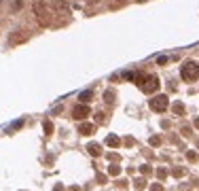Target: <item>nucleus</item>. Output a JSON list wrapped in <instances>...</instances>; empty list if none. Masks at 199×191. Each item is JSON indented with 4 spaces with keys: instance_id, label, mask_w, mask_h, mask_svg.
<instances>
[{
    "instance_id": "nucleus-26",
    "label": "nucleus",
    "mask_w": 199,
    "mask_h": 191,
    "mask_svg": "<svg viewBox=\"0 0 199 191\" xmlns=\"http://www.w3.org/2000/svg\"><path fill=\"white\" fill-rule=\"evenodd\" d=\"M53 191H66V189H64V185H55V187H53Z\"/></svg>"
},
{
    "instance_id": "nucleus-2",
    "label": "nucleus",
    "mask_w": 199,
    "mask_h": 191,
    "mask_svg": "<svg viewBox=\"0 0 199 191\" xmlns=\"http://www.w3.org/2000/svg\"><path fill=\"white\" fill-rule=\"evenodd\" d=\"M180 74H182V79H184L187 83L197 81V79H199V64H197V62H193V59L184 62L182 68H180Z\"/></svg>"
},
{
    "instance_id": "nucleus-12",
    "label": "nucleus",
    "mask_w": 199,
    "mask_h": 191,
    "mask_svg": "<svg viewBox=\"0 0 199 191\" xmlns=\"http://www.w3.org/2000/svg\"><path fill=\"white\" fill-rule=\"evenodd\" d=\"M21 125H23V119H19V121H15V123H11V125L6 128V132H9V134H13V132H17V130H19Z\"/></svg>"
},
{
    "instance_id": "nucleus-4",
    "label": "nucleus",
    "mask_w": 199,
    "mask_h": 191,
    "mask_svg": "<svg viewBox=\"0 0 199 191\" xmlns=\"http://www.w3.org/2000/svg\"><path fill=\"white\" fill-rule=\"evenodd\" d=\"M89 115H91V108H89L87 104H81V102H79V104L74 106V110H72V117H74L76 121H83V119H87Z\"/></svg>"
},
{
    "instance_id": "nucleus-5",
    "label": "nucleus",
    "mask_w": 199,
    "mask_h": 191,
    "mask_svg": "<svg viewBox=\"0 0 199 191\" xmlns=\"http://www.w3.org/2000/svg\"><path fill=\"white\" fill-rule=\"evenodd\" d=\"M23 41H28V32H13V34H9V43L11 45H19Z\"/></svg>"
},
{
    "instance_id": "nucleus-29",
    "label": "nucleus",
    "mask_w": 199,
    "mask_h": 191,
    "mask_svg": "<svg viewBox=\"0 0 199 191\" xmlns=\"http://www.w3.org/2000/svg\"><path fill=\"white\" fill-rule=\"evenodd\" d=\"M138 2H144V0H138Z\"/></svg>"
},
{
    "instance_id": "nucleus-7",
    "label": "nucleus",
    "mask_w": 199,
    "mask_h": 191,
    "mask_svg": "<svg viewBox=\"0 0 199 191\" xmlns=\"http://www.w3.org/2000/svg\"><path fill=\"white\" fill-rule=\"evenodd\" d=\"M93 130H96V125H91V123H81V125H79V132H81L83 136L93 134Z\"/></svg>"
},
{
    "instance_id": "nucleus-11",
    "label": "nucleus",
    "mask_w": 199,
    "mask_h": 191,
    "mask_svg": "<svg viewBox=\"0 0 199 191\" xmlns=\"http://www.w3.org/2000/svg\"><path fill=\"white\" fill-rule=\"evenodd\" d=\"M169 59H172V55H167V53H163V55H157V64H159V66H165V64H169Z\"/></svg>"
},
{
    "instance_id": "nucleus-23",
    "label": "nucleus",
    "mask_w": 199,
    "mask_h": 191,
    "mask_svg": "<svg viewBox=\"0 0 199 191\" xmlns=\"http://www.w3.org/2000/svg\"><path fill=\"white\" fill-rule=\"evenodd\" d=\"M150 191H163V187L159 183H155V185H150Z\"/></svg>"
},
{
    "instance_id": "nucleus-25",
    "label": "nucleus",
    "mask_w": 199,
    "mask_h": 191,
    "mask_svg": "<svg viewBox=\"0 0 199 191\" xmlns=\"http://www.w3.org/2000/svg\"><path fill=\"white\" fill-rule=\"evenodd\" d=\"M134 142H136V140H134L131 136H127V138H125V144H134Z\"/></svg>"
},
{
    "instance_id": "nucleus-20",
    "label": "nucleus",
    "mask_w": 199,
    "mask_h": 191,
    "mask_svg": "<svg viewBox=\"0 0 199 191\" xmlns=\"http://www.w3.org/2000/svg\"><path fill=\"white\" fill-rule=\"evenodd\" d=\"M150 144H152V146L161 144V138H159V136H152V138H150Z\"/></svg>"
},
{
    "instance_id": "nucleus-3",
    "label": "nucleus",
    "mask_w": 199,
    "mask_h": 191,
    "mask_svg": "<svg viewBox=\"0 0 199 191\" xmlns=\"http://www.w3.org/2000/svg\"><path fill=\"white\" fill-rule=\"evenodd\" d=\"M148 106L155 110V113H163V110L169 106V100H167V96H155V98L150 100Z\"/></svg>"
},
{
    "instance_id": "nucleus-24",
    "label": "nucleus",
    "mask_w": 199,
    "mask_h": 191,
    "mask_svg": "<svg viewBox=\"0 0 199 191\" xmlns=\"http://www.w3.org/2000/svg\"><path fill=\"white\" fill-rule=\"evenodd\" d=\"M108 159H110V161H119V155H117V153H108Z\"/></svg>"
},
{
    "instance_id": "nucleus-15",
    "label": "nucleus",
    "mask_w": 199,
    "mask_h": 191,
    "mask_svg": "<svg viewBox=\"0 0 199 191\" xmlns=\"http://www.w3.org/2000/svg\"><path fill=\"white\" fill-rule=\"evenodd\" d=\"M172 108H174V113H176V115H184V106H182L180 102H176Z\"/></svg>"
},
{
    "instance_id": "nucleus-10",
    "label": "nucleus",
    "mask_w": 199,
    "mask_h": 191,
    "mask_svg": "<svg viewBox=\"0 0 199 191\" xmlns=\"http://www.w3.org/2000/svg\"><path fill=\"white\" fill-rule=\"evenodd\" d=\"M114 100H117V92H114V89H106V92H104V102L114 104Z\"/></svg>"
},
{
    "instance_id": "nucleus-19",
    "label": "nucleus",
    "mask_w": 199,
    "mask_h": 191,
    "mask_svg": "<svg viewBox=\"0 0 199 191\" xmlns=\"http://www.w3.org/2000/svg\"><path fill=\"white\" fill-rule=\"evenodd\" d=\"M96 181H98L100 185H104V183H106V176H104V174H96Z\"/></svg>"
},
{
    "instance_id": "nucleus-9",
    "label": "nucleus",
    "mask_w": 199,
    "mask_h": 191,
    "mask_svg": "<svg viewBox=\"0 0 199 191\" xmlns=\"http://www.w3.org/2000/svg\"><path fill=\"white\" fill-rule=\"evenodd\" d=\"M87 151H89L91 155H96V157L102 155V146H100L98 142H89V144H87Z\"/></svg>"
},
{
    "instance_id": "nucleus-8",
    "label": "nucleus",
    "mask_w": 199,
    "mask_h": 191,
    "mask_svg": "<svg viewBox=\"0 0 199 191\" xmlns=\"http://www.w3.org/2000/svg\"><path fill=\"white\" fill-rule=\"evenodd\" d=\"M106 144H108V146H112V149H117V146L121 144V138H119V136H114V134H108V136H106Z\"/></svg>"
},
{
    "instance_id": "nucleus-21",
    "label": "nucleus",
    "mask_w": 199,
    "mask_h": 191,
    "mask_svg": "<svg viewBox=\"0 0 199 191\" xmlns=\"http://www.w3.org/2000/svg\"><path fill=\"white\" fill-rule=\"evenodd\" d=\"M187 157H189L191 161H195V159H197V153H195V151H189V153H187Z\"/></svg>"
},
{
    "instance_id": "nucleus-27",
    "label": "nucleus",
    "mask_w": 199,
    "mask_h": 191,
    "mask_svg": "<svg viewBox=\"0 0 199 191\" xmlns=\"http://www.w3.org/2000/svg\"><path fill=\"white\" fill-rule=\"evenodd\" d=\"M70 191H83V189H81L79 185H72V187H70Z\"/></svg>"
},
{
    "instance_id": "nucleus-30",
    "label": "nucleus",
    "mask_w": 199,
    "mask_h": 191,
    "mask_svg": "<svg viewBox=\"0 0 199 191\" xmlns=\"http://www.w3.org/2000/svg\"><path fill=\"white\" fill-rule=\"evenodd\" d=\"M197 146H199V142H197Z\"/></svg>"
},
{
    "instance_id": "nucleus-28",
    "label": "nucleus",
    "mask_w": 199,
    "mask_h": 191,
    "mask_svg": "<svg viewBox=\"0 0 199 191\" xmlns=\"http://www.w3.org/2000/svg\"><path fill=\"white\" fill-rule=\"evenodd\" d=\"M195 128H199V119H195Z\"/></svg>"
},
{
    "instance_id": "nucleus-13",
    "label": "nucleus",
    "mask_w": 199,
    "mask_h": 191,
    "mask_svg": "<svg viewBox=\"0 0 199 191\" xmlns=\"http://www.w3.org/2000/svg\"><path fill=\"white\" fill-rule=\"evenodd\" d=\"M108 174H110V176H119V174H121V166H117V164H110V168H108Z\"/></svg>"
},
{
    "instance_id": "nucleus-1",
    "label": "nucleus",
    "mask_w": 199,
    "mask_h": 191,
    "mask_svg": "<svg viewBox=\"0 0 199 191\" xmlns=\"http://www.w3.org/2000/svg\"><path fill=\"white\" fill-rule=\"evenodd\" d=\"M136 83L144 94H152L159 89V79L155 74H136Z\"/></svg>"
},
{
    "instance_id": "nucleus-16",
    "label": "nucleus",
    "mask_w": 199,
    "mask_h": 191,
    "mask_svg": "<svg viewBox=\"0 0 199 191\" xmlns=\"http://www.w3.org/2000/svg\"><path fill=\"white\" fill-rule=\"evenodd\" d=\"M140 172H142V174H150V172H152V168H150L148 164H142V166H140Z\"/></svg>"
},
{
    "instance_id": "nucleus-17",
    "label": "nucleus",
    "mask_w": 199,
    "mask_h": 191,
    "mask_svg": "<svg viewBox=\"0 0 199 191\" xmlns=\"http://www.w3.org/2000/svg\"><path fill=\"white\" fill-rule=\"evenodd\" d=\"M165 176H167V170H165V168H159V170H157V178H161V181H163Z\"/></svg>"
},
{
    "instance_id": "nucleus-6",
    "label": "nucleus",
    "mask_w": 199,
    "mask_h": 191,
    "mask_svg": "<svg viewBox=\"0 0 199 191\" xmlns=\"http://www.w3.org/2000/svg\"><path fill=\"white\" fill-rule=\"evenodd\" d=\"M91 100H93V92H91V89H85V92L79 94V102H81V104H87V102H91Z\"/></svg>"
},
{
    "instance_id": "nucleus-22",
    "label": "nucleus",
    "mask_w": 199,
    "mask_h": 191,
    "mask_svg": "<svg viewBox=\"0 0 199 191\" xmlns=\"http://www.w3.org/2000/svg\"><path fill=\"white\" fill-rule=\"evenodd\" d=\"M184 174V168H174V176H182Z\"/></svg>"
},
{
    "instance_id": "nucleus-18",
    "label": "nucleus",
    "mask_w": 199,
    "mask_h": 191,
    "mask_svg": "<svg viewBox=\"0 0 199 191\" xmlns=\"http://www.w3.org/2000/svg\"><path fill=\"white\" fill-rule=\"evenodd\" d=\"M134 185H136V189H144V185H146V183H144V178H136V183H134Z\"/></svg>"
},
{
    "instance_id": "nucleus-14",
    "label": "nucleus",
    "mask_w": 199,
    "mask_h": 191,
    "mask_svg": "<svg viewBox=\"0 0 199 191\" xmlns=\"http://www.w3.org/2000/svg\"><path fill=\"white\" fill-rule=\"evenodd\" d=\"M43 130H45V136H51L53 134V123L51 121H43Z\"/></svg>"
}]
</instances>
